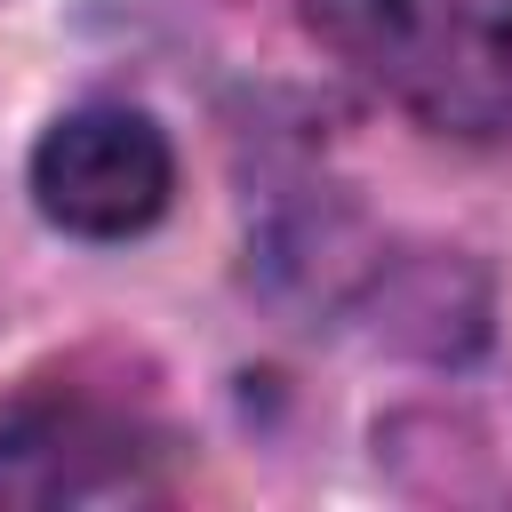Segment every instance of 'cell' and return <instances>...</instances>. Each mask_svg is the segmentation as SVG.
<instances>
[{"label":"cell","mask_w":512,"mask_h":512,"mask_svg":"<svg viewBox=\"0 0 512 512\" xmlns=\"http://www.w3.org/2000/svg\"><path fill=\"white\" fill-rule=\"evenodd\" d=\"M104 448H120V440L80 408H16V416H0V504L80 496L88 472L112 464Z\"/></svg>","instance_id":"3957f363"},{"label":"cell","mask_w":512,"mask_h":512,"mask_svg":"<svg viewBox=\"0 0 512 512\" xmlns=\"http://www.w3.org/2000/svg\"><path fill=\"white\" fill-rule=\"evenodd\" d=\"M312 32L456 136H512V0H304Z\"/></svg>","instance_id":"6da1fadb"},{"label":"cell","mask_w":512,"mask_h":512,"mask_svg":"<svg viewBox=\"0 0 512 512\" xmlns=\"http://www.w3.org/2000/svg\"><path fill=\"white\" fill-rule=\"evenodd\" d=\"M168 192H176V152L128 104L64 112L32 144V200H40L48 224H64L80 240H128V232H144L168 208Z\"/></svg>","instance_id":"7a4b0ae2"}]
</instances>
